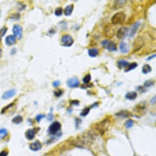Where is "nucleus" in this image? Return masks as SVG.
I'll list each match as a JSON object with an SVG mask.
<instances>
[{"label": "nucleus", "instance_id": "nucleus-1", "mask_svg": "<svg viewBox=\"0 0 156 156\" xmlns=\"http://www.w3.org/2000/svg\"><path fill=\"white\" fill-rule=\"evenodd\" d=\"M95 132L87 131L83 133L75 140V144L78 146H84L85 145H90L93 143L95 138Z\"/></svg>", "mask_w": 156, "mask_h": 156}, {"label": "nucleus", "instance_id": "nucleus-2", "mask_svg": "<svg viewBox=\"0 0 156 156\" xmlns=\"http://www.w3.org/2000/svg\"><path fill=\"white\" fill-rule=\"evenodd\" d=\"M110 124L111 122L109 119H105L101 121L99 123H97L95 125L94 129L98 133H100L101 135H103L109 129Z\"/></svg>", "mask_w": 156, "mask_h": 156}, {"label": "nucleus", "instance_id": "nucleus-3", "mask_svg": "<svg viewBox=\"0 0 156 156\" xmlns=\"http://www.w3.org/2000/svg\"><path fill=\"white\" fill-rule=\"evenodd\" d=\"M125 19V14L124 12H118L116 13L112 17L111 22L113 25L118 24H122Z\"/></svg>", "mask_w": 156, "mask_h": 156}, {"label": "nucleus", "instance_id": "nucleus-4", "mask_svg": "<svg viewBox=\"0 0 156 156\" xmlns=\"http://www.w3.org/2000/svg\"><path fill=\"white\" fill-rule=\"evenodd\" d=\"M101 45L109 51H116L117 50V47L116 44L112 40H107V39L102 40L101 42Z\"/></svg>", "mask_w": 156, "mask_h": 156}, {"label": "nucleus", "instance_id": "nucleus-5", "mask_svg": "<svg viewBox=\"0 0 156 156\" xmlns=\"http://www.w3.org/2000/svg\"><path fill=\"white\" fill-rule=\"evenodd\" d=\"M144 44V39L143 37L141 36H138L135 39L134 42L133 43V51L134 52H137L139 50H141L142 49V47H143Z\"/></svg>", "mask_w": 156, "mask_h": 156}, {"label": "nucleus", "instance_id": "nucleus-6", "mask_svg": "<svg viewBox=\"0 0 156 156\" xmlns=\"http://www.w3.org/2000/svg\"><path fill=\"white\" fill-rule=\"evenodd\" d=\"M61 42L62 46L66 47H69L72 45L74 40L72 37L69 34H64L62 36Z\"/></svg>", "mask_w": 156, "mask_h": 156}, {"label": "nucleus", "instance_id": "nucleus-7", "mask_svg": "<svg viewBox=\"0 0 156 156\" xmlns=\"http://www.w3.org/2000/svg\"><path fill=\"white\" fill-rule=\"evenodd\" d=\"M113 25L110 23L106 25L104 28V34L105 37L107 38H112L114 36V28L113 27Z\"/></svg>", "mask_w": 156, "mask_h": 156}, {"label": "nucleus", "instance_id": "nucleus-8", "mask_svg": "<svg viewBox=\"0 0 156 156\" xmlns=\"http://www.w3.org/2000/svg\"><path fill=\"white\" fill-rule=\"evenodd\" d=\"M61 123H59L58 121H55L50 125L49 129V133L51 135L56 134L61 129Z\"/></svg>", "mask_w": 156, "mask_h": 156}, {"label": "nucleus", "instance_id": "nucleus-9", "mask_svg": "<svg viewBox=\"0 0 156 156\" xmlns=\"http://www.w3.org/2000/svg\"><path fill=\"white\" fill-rule=\"evenodd\" d=\"M12 31H13V36L15 37H17L19 39H20L22 38L23 30H22V28L20 25H15L13 27Z\"/></svg>", "mask_w": 156, "mask_h": 156}, {"label": "nucleus", "instance_id": "nucleus-10", "mask_svg": "<svg viewBox=\"0 0 156 156\" xmlns=\"http://www.w3.org/2000/svg\"><path fill=\"white\" fill-rule=\"evenodd\" d=\"M128 32H129V29L127 27H121L119 29L116 33V37L119 39H124L127 35Z\"/></svg>", "mask_w": 156, "mask_h": 156}, {"label": "nucleus", "instance_id": "nucleus-11", "mask_svg": "<svg viewBox=\"0 0 156 156\" xmlns=\"http://www.w3.org/2000/svg\"><path fill=\"white\" fill-rule=\"evenodd\" d=\"M67 85L71 88H75L79 86L80 81L77 78H72L67 81Z\"/></svg>", "mask_w": 156, "mask_h": 156}, {"label": "nucleus", "instance_id": "nucleus-12", "mask_svg": "<svg viewBox=\"0 0 156 156\" xmlns=\"http://www.w3.org/2000/svg\"><path fill=\"white\" fill-rule=\"evenodd\" d=\"M15 94H16V91H15V89H10V90L7 91L3 94V95L2 96V98L4 100L9 99L13 97L15 95Z\"/></svg>", "mask_w": 156, "mask_h": 156}, {"label": "nucleus", "instance_id": "nucleus-13", "mask_svg": "<svg viewBox=\"0 0 156 156\" xmlns=\"http://www.w3.org/2000/svg\"><path fill=\"white\" fill-rule=\"evenodd\" d=\"M16 42V37L13 35H9L6 37L5 43L7 45L11 46Z\"/></svg>", "mask_w": 156, "mask_h": 156}, {"label": "nucleus", "instance_id": "nucleus-14", "mask_svg": "<svg viewBox=\"0 0 156 156\" xmlns=\"http://www.w3.org/2000/svg\"><path fill=\"white\" fill-rule=\"evenodd\" d=\"M41 148H42V144L39 141H36L30 144V150L33 151H38V150H40Z\"/></svg>", "mask_w": 156, "mask_h": 156}, {"label": "nucleus", "instance_id": "nucleus-15", "mask_svg": "<svg viewBox=\"0 0 156 156\" xmlns=\"http://www.w3.org/2000/svg\"><path fill=\"white\" fill-rule=\"evenodd\" d=\"M36 133V129H28L25 133L26 138L29 140H32L35 137Z\"/></svg>", "mask_w": 156, "mask_h": 156}, {"label": "nucleus", "instance_id": "nucleus-16", "mask_svg": "<svg viewBox=\"0 0 156 156\" xmlns=\"http://www.w3.org/2000/svg\"><path fill=\"white\" fill-rule=\"evenodd\" d=\"M140 25V22H136L133 24V26H132V29H131V31L130 32L129 37H133L135 34H137V32L138 29L139 28Z\"/></svg>", "mask_w": 156, "mask_h": 156}, {"label": "nucleus", "instance_id": "nucleus-17", "mask_svg": "<svg viewBox=\"0 0 156 156\" xmlns=\"http://www.w3.org/2000/svg\"><path fill=\"white\" fill-rule=\"evenodd\" d=\"M137 93L135 91L128 92L125 95V99L129 100H133L137 98Z\"/></svg>", "mask_w": 156, "mask_h": 156}, {"label": "nucleus", "instance_id": "nucleus-18", "mask_svg": "<svg viewBox=\"0 0 156 156\" xmlns=\"http://www.w3.org/2000/svg\"><path fill=\"white\" fill-rule=\"evenodd\" d=\"M126 1H115L113 4V7L114 9H119V8H122L125 5Z\"/></svg>", "mask_w": 156, "mask_h": 156}, {"label": "nucleus", "instance_id": "nucleus-19", "mask_svg": "<svg viewBox=\"0 0 156 156\" xmlns=\"http://www.w3.org/2000/svg\"><path fill=\"white\" fill-rule=\"evenodd\" d=\"M74 6L73 4H70V5H68L65 7L64 11V15L66 16H70L72 14L73 12V10H74Z\"/></svg>", "mask_w": 156, "mask_h": 156}, {"label": "nucleus", "instance_id": "nucleus-20", "mask_svg": "<svg viewBox=\"0 0 156 156\" xmlns=\"http://www.w3.org/2000/svg\"><path fill=\"white\" fill-rule=\"evenodd\" d=\"M118 117H123V118H128L131 116V113L129 111L123 110L120 111L119 112H118L115 114Z\"/></svg>", "mask_w": 156, "mask_h": 156}, {"label": "nucleus", "instance_id": "nucleus-21", "mask_svg": "<svg viewBox=\"0 0 156 156\" xmlns=\"http://www.w3.org/2000/svg\"><path fill=\"white\" fill-rule=\"evenodd\" d=\"M118 67L119 69H123V68H125L128 66V65L129 64V62L125 61V59H119L117 61Z\"/></svg>", "mask_w": 156, "mask_h": 156}, {"label": "nucleus", "instance_id": "nucleus-22", "mask_svg": "<svg viewBox=\"0 0 156 156\" xmlns=\"http://www.w3.org/2000/svg\"><path fill=\"white\" fill-rule=\"evenodd\" d=\"M99 55V50L96 48H93L88 50V55L91 58H95Z\"/></svg>", "mask_w": 156, "mask_h": 156}, {"label": "nucleus", "instance_id": "nucleus-23", "mask_svg": "<svg viewBox=\"0 0 156 156\" xmlns=\"http://www.w3.org/2000/svg\"><path fill=\"white\" fill-rule=\"evenodd\" d=\"M119 50L121 53H127L129 51V49H128L127 45L125 42H121L119 45Z\"/></svg>", "mask_w": 156, "mask_h": 156}, {"label": "nucleus", "instance_id": "nucleus-24", "mask_svg": "<svg viewBox=\"0 0 156 156\" xmlns=\"http://www.w3.org/2000/svg\"><path fill=\"white\" fill-rule=\"evenodd\" d=\"M138 64L137 63V62H132V63L131 64H129L128 65L127 67H126L127 69L125 70V72H129L131 71V70H133V69H136L137 67H138Z\"/></svg>", "mask_w": 156, "mask_h": 156}, {"label": "nucleus", "instance_id": "nucleus-25", "mask_svg": "<svg viewBox=\"0 0 156 156\" xmlns=\"http://www.w3.org/2000/svg\"><path fill=\"white\" fill-rule=\"evenodd\" d=\"M152 71V68L149 64H144L142 68V72L144 74H148Z\"/></svg>", "mask_w": 156, "mask_h": 156}, {"label": "nucleus", "instance_id": "nucleus-26", "mask_svg": "<svg viewBox=\"0 0 156 156\" xmlns=\"http://www.w3.org/2000/svg\"><path fill=\"white\" fill-rule=\"evenodd\" d=\"M23 121V118L20 115H18V116H16L15 117L13 118L12 120V122L13 123V124H19L20 123H21Z\"/></svg>", "mask_w": 156, "mask_h": 156}, {"label": "nucleus", "instance_id": "nucleus-27", "mask_svg": "<svg viewBox=\"0 0 156 156\" xmlns=\"http://www.w3.org/2000/svg\"><path fill=\"white\" fill-rule=\"evenodd\" d=\"M7 131L6 129H0V140L4 139L7 135Z\"/></svg>", "mask_w": 156, "mask_h": 156}, {"label": "nucleus", "instance_id": "nucleus-28", "mask_svg": "<svg viewBox=\"0 0 156 156\" xmlns=\"http://www.w3.org/2000/svg\"><path fill=\"white\" fill-rule=\"evenodd\" d=\"M91 75L90 74H87L83 78V82L85 84H86V85H87V84L89 83V82L91 81Z\"/></svg>", "mask_w": 156, "mask_h": 156}, {"label": "nucleus", "instance_id": "nucleus-29", "mask_svg": "<svg viewBox=\"0 0 156 156\" xmlns=\"http://www.w3.org/2000/svg\"><path fill=\"white\" fill-rule=\"evenodd\" d=\"M155 83V81L152 80H149L146 81L144 83V86L146 87H151V86H153Z\"/></svg>", "mask_w": 156, "mask_h": 156}, {"label": "nucleus", "instance_id": "nucleus-30", "mask_svg": "<svg viewBox=\"0 0 156 156\" xmlns=\"http://www.w3.org/2000/svg\"><path fill=\"white\" fill-rule=\"evenodd\" d=\"M62 12H63V10H62V7H58V8L56 9L55 11V14L56 16L59 17L62 15Z\"/></svg>", "mask_w": 156, "mask_h": 156}, {"label": "nucleus", "instance_id": "nucleus-31", "mask_svg": "<svg viewBox=\"0 0 156 156\" xmlns=\"http://www.w3.org/2000/svg\"><path fill=\"white\" fill-rule=\"evenodd\" d=\"M89 111H90V108H89V107L85 108V109L83 110V111L81 112V113H80V115L81 116H83V117H85V116H87V114H89Z\"/></svg>", "mask_w": 156, "mask_h": 156}, {"label": "nucleus", "instance_id": "nucleus-32", "mask_svg": "<svg viewBox=\"0 0 156 156\" xmlns=\"http://www.w3.org/2000/svg\"><path fill=\"white\" fill-rule=\"evenodd\" d=\"M133 121L131 119L127 121L125 123V124H124L125 127L127 128V129H129V128L132 127L133 126Z\"/></svg>", "mask_w": 156, "mask_h": 156}, {"label": "nucleus", "instance_id": "nucleus-33", "mask_svg": "<svg viewBox=\"0 0 156 156\" xmlns=\"http://www.w3.org/2000/svg\"><path fill=\"white\" fill-rule=\"evenodd\" d=\"M7 31V27L3 26L2 28H1V30H0V38L3 37L5 35V34L6 33Z\"/></svg>", "mask_w": 156, "mask_h": 156}, {"label": "nucleus", "instance_id": "nucleus-34", "mask_svg": "<svg viewBox=\"0 0 156 156\" xmlns=\"http://www.w3.org/2000/svg\"><path fill=\"white\" fill-rule=\"evenodd\" d=\"M63 94V91L61 89H57V90L54 91V95L56 97H59L61 96Z\"/></svg>", "mask_w": 156, "mask_h": 156}, {"label": "nucleus", "instance_id": "nucleus-35", "mask_svg": "<svg viewBox=\"0 0 156 156\" xmlns=\"http://www.w3.org/2000/svg\"><path fill=\"white\" fill-rule=\"evenodd\" d=\"M13 103H12V104H9V105H7V106H6V107H4V108H3V110H2V112H1V113H4V112H6L7 110L9 109V108H11V106H12V105H13Z\"/></svg>", "mask_w": 156, "mask_h": 156}, {"label": "nucleus", "instance_id": "nucleus-36", "mask_svg": "<svg viewBox=\"0 0 156 156\" xmlns=\"http://www.w3.org/2000/svg\"><path fill=\"white\" fill-rule=\"evenodd\" d=\"M44 117H45L44 114H39V115H37V116H36V119L37 121V122H39L40 120L42 119V118H44Z\"/></svg>", "mask_w": 156, "mask_h": 156}, {"label": "nucleus", "instance_id": "nucleus-37", "mask_svg": "<svg viewBox=\"0 0 156 156\" xmlns=\"http://www.w3.org/2000/svg\"><path fill=\"white\" fill-rule=\"evenodd\" d=\"M61 84L60 83V81H55L53 83V87H57L58 86H59Z\"/></svg>", "mask_w": 156, "mask_h": 156}, {"label": "nucleus", "instance_id": "nucleus-38", "mask_svg": "<svg viewBox=\"0 0 156 156\" xmlns=\"http://www.w3.org/2000/svg\"><path fill=\"white\" fill-rule=\"evenodd\" d=\"M20 15H19V13H16V14H13L11 17L12 19H13V20H18V19L20 18Z\"/></svg>", "mask_w": 156, "mask_h": 156}, {"label": "nucleus", "instance_id": "nucleus-39", "mask_svg": "<svg viewBox=\"0 0 156 156\" xmlns=\"http://www.w3.org/2000/svg\"><path fill=\"white\" fill-rule=\"evenodd\" d=\"M80 104V102L78 100H71L70 101V104L73 105H78Z\"/></svg>", "mask_w": 156, "mask_h": 156}, {"label": "nucleus", "instance_id": "nucleus-40", "mask_svg": "<svg viewBox=\"0 0 156 156\" xmlns=\"http://www.w3.org/2000/svg\"><path fill=\"white\" fill-rule=\"evenodd\" d=\"M8 152L6 151H3L0 152V156H7Z\"/></svg>", "mask_w": 156, "mask_h": 156}, {"label": "nucleus", "instance_id": "nucleus-41", "mask_svg": "<svg viewBox=\"0 0 156 156\" xmlns=\"http://www.w3.org/2000/svg\"><path fill=\"white\" fill-rule=\"evenodd\" d=\"M137 90H138L140 93H143L144 91V87L143 86H138V87H137Z\"/></svg>", "mask_w": 156, "mask_h": 156}, {"label": "nucleus", "instance_id": "nucleus-42", "mask_svg": "<svg viewBox=\"0 0 156 156\" xmlns=\"http://www.w3.org/2000/svg\"><path fill=\"white\" fill-rule=\"evenodd\" d=\"M151 104H155V103H156V96H154L153 98L151 99Z\"/></svg>", "mask_w": 156, "mask_h": 156}, {"label": "nucleus", "instance_id": "nucleus-43", "mask_svg": "<svg viewBox=\"0 0 156 156\" xmlns=\"http://www.w3.org/2000/svg\"><path fill=\"white\" fill-rule=\"evenodd\" d=\"M155 57H156V54H154L152 56H150V57H149V58H148V59H147V60H151V59H153V58H154Z\"/></svg>", "mask_w": 156, "mask_h": 156}, {"label": "nucleus", "instance_id": "nucleus-44", "mask_svg": "<svg viewBox=\"0 0 156 156\" xmlns=\"http://www.w3.org/2000/svg\"><path fill=\"white\" fill-rule=\"evenodd\" d=\"M1 53H2V50L0 49V57H1Z\"/></svg>", "mask_w": 156, "mask_h": 156}]
</instances>
